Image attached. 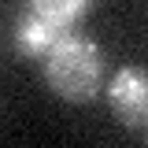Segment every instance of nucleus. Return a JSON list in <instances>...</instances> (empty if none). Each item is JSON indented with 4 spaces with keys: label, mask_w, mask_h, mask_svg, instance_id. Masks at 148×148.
I'll use <instances>...</instances> for the list:
<instances>
[{
    "label": "nucleus",
    "mask_w": 148,
    "mask_h": 148,
    "mask_svg": "<svg viewBox=\"0 0 148 148\" xmlns=\"http://www.w3.org/2000/svg\"><path fill=\"white\" fill-rule=\"evenodd\" d=\"M45 82L59 100L89 104L104 89V48L78 30H63L45 52Z\"/></svg>",
    "instance_id": "nucleus-1"
},
{
    "label": "nucleus",
    "mask_w": 148,
    "mask_h": 148,
    "mask_svg": "<svg viewBox=\"0 0 148 148\" xmlns=\"http://www.w3.org/2000/svg\"><path fill=\"white\" fill-rule=\"evenodd\" d=\"M108 104L126 130H148V71L119 67L108 82Z\"/></svg>",
    "instance_id": "nucleus-2"
},
{
    "label": "nucleus",
    "mask_w": 148,
    "mask_h": 148,
    "mask_svg": "<svg viewBox=\"0 0 148 148\" xmlns=\"http://www.w3.org/2000/svg\"><path fill=\"white\" fill-rule=\"evenodd\" d=\"M59 34H63V26H56L52 18L37 15L34 8L18 11V18H15V45H18V52L26 56V59L45 56L56 41H59Z\"/></svg>",
    "instance_id": "nucleus-3"
},
{
    "label": "nucleus",
    "mask_w": 148,
    "mask_h": 148,
    "mask_svg": "<svg viewBox=\"0 0 148 148\" xmlns=\"http://www.w3.org/2000/svg\"><path fill=\"white\" fill-rule=\"evenodd\" d=\"M89 4L92 0H30V8H34L37 15H45V18H52L56 26H74L78 18L89 11Z\"/></svg>",
    "instance_id": "nucleus-4"
}]
</instances>
